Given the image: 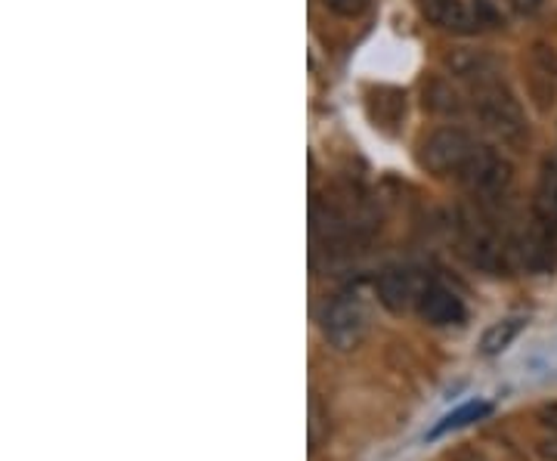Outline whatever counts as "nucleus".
Listing matches in <instances>:
<instances>
[{"instance_id": "dca6fc26", "label": "nucleus", "mask_w": 557, "mask_h": 461, "mask_svg": "<svg viewBox=\"0 0 557 461\" xmlns=\"http://www.w3.org/2000/svg\"><path fill=\"white\" fill-rule=\"evenodd\" d=\"M508 3H511V10H515L518 16H536L545 0H508Z\"/></svg>"}, {"instance_id": "423d86ee", "label": "nucleus", "mask_w": 557, "mask_h": 461, "mask_svg": "<svg viewBox=\"0 0 557 461\" xmlns=\"http://www.w3.org/2000/svg\"><path fill=\"white\" fill-rule=\"evenodd\" d=\"M379 301L391 310V313H406L409 307H416L424 285L418 282L412 270H384L375 282Z\"/></svg>"}, {"instance_id": "4468645a", "label": "nucleus", "mask_w": 557, "mask_h": 461, "mask_svg": "<svg viewBox=\"0 0 557 461\" xmlns=\"http://www.w3.org/2000/svg\"><path fill=\"white\" fill-rule=\"evenodd\" d=\"M325 437H329V415L322 412L319 400H310V456L322 446Z\"/></svg>"}, {"instance_id": "9b49d317", "label": "nucleus", "mask_w": 557, "mask_h": 461, "mask_svg": "<svg viewBox=\"0 0 557 461\" xmlns=\"http://www.w3.org/2000/svg\"><path fill=\"white\" fill-rule=\"evenodd\" d=\"M493 412V406L490 402H465V406H458L456 412H449V415H443L434 427H431V434H428V440H437L443 434H449V431H458V427H465V424L480 422V419H486Z\"/></svg>"}, {"instance_id": "0eeeda50", "label": "nucleus", "mask_w": 557, "mask_h": 461, "mask_svg": "<svg viewBox=\"0 0 557 461\" xmlns=\"http://www.w3.org/2000/svg\"><path fill=\"white\" fill-rule=\"evenodd\" d=\"M421 13L431 25L453 35H474L480 32L478 13L465 0H421Z\"/></svg>"}, {"instance_id": "39448f33", "label": "nucleus", "mask_w": 557, "mask_h": 461, "mask_svg": "<svg viewBox=\"0 0 557 461\" xmlns=\"http://www.w3.org/2000/svg\"><path fill=\"white\" fill-rule=\"evenodd\" d=\"M416 310L421 320L428 322V325H437V328L465 322V301L458 298L453 288H446V285H440V282L424 285Z\"/></svg>"}, {"instance_id": "f257e3e1", "label": "nucleus", "mask_w": 557, "mask_h": 461, "mask_svg": "<svg viewBox=\"0 0 557 461\" xmlns=\"http://www.w3.org/2000/svg\"><path fill=\"white\" fill-rule=\"evenodd\" d=\"M471 105H474V115L483 124V130H490L498 142L520 149L527 137H530V124L527 115L520 109L518 97L508 90V84L498 78H486L471 87Z\"/></svg>"}, {"instance_id": "6e6552de", "label": "nucleus", "mask_w": 557, "mask_h": 461, "mask_svg": "<svg viewBox=\"0 0 557 461\" xmlns=\"http://www.w3.org/2000/svg\"><path fill=\"white\" fill-rule=\"evenodd\" d=\"M446 68H449L453 78L468 80L471 87L480 84V80L496 78L498 75L496 60L486 57L483 50H453V53L446 57Z\"/></svg>"}, {"instance_id": "1a4fd4ad", "label": "nucleus", "mask_w": 557, "mask_h": 461, "mask_svg": "<svg viewBox=\"0 0 557 461\" xmlns=\"http://www.w3.org/2000/svg\"><path fill=\"white\" fill-rule=\"evenodd\" d=\"M533 217L557 226V155H545L542 159L536 201H533Z\"/></svg>"}, {"instance_id": "20e7f679", "label": "nucleus", "mask_w": 557, "mask_h": 461, "mask_svg": "<svg viewBox=\"0 0 557 461\" xmlns=\"http://www.w3.org/2000/svg\"><path fill=\"white\" fill-rule=\"evenodd\" d=\"M474 149H478V142L471 140V134H465L461 127H440L421 142L418 161L428 174L446 177V174H458L474 155Z\"/></svg>"}, {"instance_id": "2eb2a0df", "label": "nucleus", "mask_w": 557, "mask_h": 461, "mask_svg": "<svg viewBox=\"0 0 557 461\" xmlns=\"http://www.w3.org/2000/svg\"><path fill=\"white\" fill-rule=\"evenodd\" d=\"M322 7L341 20H357L359 13L369 7V0H322Z\"/></svg>"}, {"instance_id": "6ab92c4d", "label": "nucleus", "mask_w": 557, "mask_h": 461, "mask_svg": "<svg viewBox=\"0 0 557 461\" xmlns=\"http://www.w3.org/2000/svg\"><path fill=\"white\" fill-rule=\"evenodd\" d=\"M453 461H486V459H483L480 452H474V449H465V452H458Z\"/></svg>"}, {"instance_id": "f8f14e48", "label": "nucleus", "mask_w": 557, "mask_h": 461, "mask_svg": "<svg viewBox=\"0 0 557 461\" xmlns=\"http://www.w3.org/2000/svg\"><path fill=\"white\" fill-rule=\"evenodd\" d=\"M530 60H533V72H536V80H545L552 87V94L557 90V50L548 47V43H533L530 50Z\"/></svg>"}, {"instance_id": "ddd939ff", "label": "nucleus", "mask_w": 557, "mask_h": 461, "mask_svg": "<svg viewBox=\"0 0 557 461\" xmlns=\"http://www.w3.org/2000/svg\"><path fill=\"white\" fill-rule=\"evenodd\" d=\"M424 105H431L434 112H443V115H456L458 109H461L456 90L446 80H431L424 87Z\"/></svg>"}, {"instance_id": "f3484780", "label": "nucleus", "mask_w": 557, "mask_h": 461, "mask_svg": "<svg viewBox=\"0 0 557 461\" xmlns=\"http://www.w3.org/2000/svg\"><path fill=\"white\" fill-rule=\"evenodd\" d=\"M539 424H542V427H548V431H555V434H557V402L545 406V409H539Z\"/></svg>"}, {"instance_id": "a211bd4d", "label": "nucleus", "mask_w": 557, "mask_h": 461, "mask_svg": "<svg viewBox=\"0 0 557 461\" xmlns=\"http://www.w3.org/2000/svg\"><path fill=\"white\" fill-rule=\"evenodd\" d=\"M539 456H542L545 461H557V440L539 443Z\"/></svg>"}, {"instance_id": "f03ea898", "label": "nucleus", "mask_w": 557, "mask_h": 461, "mask_svg": "<svg viewBox=\"0 0 557 461\" xmlns=\"http://www.w3.org/2000/svg\"><path fill=\"white\" fill-rule=\"evenodd\" d=\"M458 180L461 186L480 201H490L498 199L511 180H515V167H511V161L505 159L502 152L496 149H490V146H478L474 149V155L468 159V164L458 171Z\"/></svg>"}, {"instance_id": "9d476101", "label": "nucleus", "mask_w": 557, "mask_h": 461, "mask_svg": "<svg viewBox=\"0 0 557 461\" xmlns=\"http://www.w3.org/2000/svg\"><path fill=\"white\" fill-rule=\"evenodd\" d=\"M523 328H527V316H508V320L493 322V325L483 332V338H480V353H483V357H498V353H505L511 344L518 341Z\"/></svg>"}, {"instance_id": "7ed1b4c3", "label": "nucleus", "mask_w": 557, "mask_h": 461, "mask_svg": "<svg viewBox=\"0 0 557 461\" xmlns=\"http://www.w3.org/2000/svg\"><path fill=\"white\" fill-rule=\"evenodd\" d=\"M322 335L325 341L338 350H354L359 341L366 338V328H369V310L359 295H338L332 303H325L322 310Z\"/></svg>"}]
</instances>
